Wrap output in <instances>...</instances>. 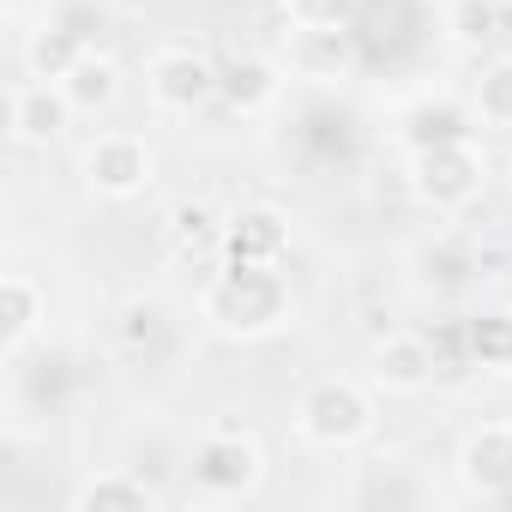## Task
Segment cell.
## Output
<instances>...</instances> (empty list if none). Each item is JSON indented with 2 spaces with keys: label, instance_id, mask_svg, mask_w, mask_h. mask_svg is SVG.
I'll return each instance as SVG.
<instances>
[{
  "label": "cell",
  "instance_id": "18",
  "mask_svg": "<svg viewBox=\"0 0 512 512\" xmlns=\"http://www.w3.org/2000/svg\"><path fill=\"white\" fill-rule=\"evenodd\" d=\"M470 109H476V121H488V127H512V55L482 61V73H476V85H470Z\"/></svg>",
  "mask_w": 512,
  "mask_h": 512
},
{
  "label": "cell",
  "instance_id": "16",
  "mask_svg": "<svg viewBox=\"0 0 512 512\" xmlns=\"http://www.w3.org/2000/svg\"><path fill=\"white\" fill-rule=\"evenodd\" d=\"M464 350H470L476 368L512 374V314L506 308H482L476 320H464Z\"/></svg>",
  "mask_w": 512,
  "mask_h": 512
},
{
  "label": "cell",
  "instance_id": "5",
  "mask_svg": "<svg viewBox=\"0 0 512 512\" xmlns=\"http://www.w3.org/2000/svg\"><path fill=\"white\" fill-rule=\"evenodd\" d=\"M217 91H223V73L193 49H163L145 67V97L163 115H199L205 103H217Z\"/></svg>",
  "mask_w": 512,
  "mask_h": 512
},
{
  "label": "cell",
  "instance_id": "15",
  "mask_svg": "<svg viewBox=\"0 0 512 512\" xmlns=\"http://www.w3.org/2000/svg\"><path fill=\"white\" fill-rule=\"evenodd\" d=\"M290 67L302 79H344L350 73V31H296Z\"/></svg>",
  "mask_w": 512,
  "mask_h": 512
},
{
  "label": "cell",
  "instance_id": "6",
  "mask_svg": "<svg viewBox=\"0 0 512 512\" xmlns=\"http://www.w3.org/2000/svg\"><path fill=\"white\" fill-rule=\"evenodd\" d=\"M85 187L91 193H103V199H133V193H145L151 187V145L139 139V133H127V127H109V133H97L91 145H85Z\"/></svg>",
  "mask_w": 512,
  "mask_h": 512
},
{
  "label": "cell",
  "instance_id": "7",
  "mask_svg": "<svg viewBox=\"0 0 512 512\" xmlns=\"http://www.w3.org/2000/svg\"><path fill=\"white\" fill-rule=\"evenodd\" d=\"M434 374H440V356H434V344L416 338V332H392V338H380L374 356H368V380H374L386 398H416V392L434 386Z\"/></svg>",
  "mask_w": 512,
  "mask_h": 512
},
{
  "label": "cell",
  "instance_id": "3",
  "mask_svg": "<svg viewBox=\"0 0 512 512\" xmlns=\"http://www.w3.org/2000/svg\"><path fill=\"white\" fill-rule=\"evenodd\" d=\"M410 193L428 211H440V217L476 205V193H482V151L470 139H446V145L410 151Z\"/></svg>",
  "mask_w": 512,
  "mask_h": 512
},
{
  "label": "cell",
  "instance_id": "22",
  "mask_svg": "<svg viewBox=\"0 0 512 512\" xmlns=\"http://www.w3.org/2000/svg\"><path fill=\"white\" fill-rule=\"evenodd\" d=\"M175 235L199 247L205 235H223V229H211V211H205V205H181V211H175Z\"/></svg>",
  "mask_w": 512,
  "mask_h": 512
},
{
  "label": "cell",
  "instance_id": "17",
  "mask_svg": "<svg viewBox=\"0 0 512 512\" xmlns=\"http://www.w3.org/2000/svg\"><path fill=\"white\" fill-rule=\"evenodd\" d=\"M79 55H85L79 31H61V25H43V31H31V43H25L31 79H49V85H61V79L79 67Z\"/></svg>",
  "mask_w": 512,
  "mask_h": 512
},
{
  "label": "cell",
  "instance_id": "1",
  "mask_svg": "<svg viewBox=\"0 0 512 512\" xmlns=\"http://www.w3.org/2000/svg\"><path fill=\"white\" fill-rule=\"evenodd\" d=\"M199 320L223 338H241V344H260L272 332H284L296 320V290L284 278V266H241L229 260L205 296H199Z\"/></svg>",
  "mask_w": 512,
  "mask_h": 512
},
{
  "label": "cell",
  "instance_id": "2",
  "mask_svg": "<svg viewBox=\"0 0 512 512\" xmlns=\"http://www.w3.org/2000/svg\"><path fill=\"white\" fill-rule=\"evenodd\" d=\"M296 434L308 446H326V452H344L356 440L374 434V398L356 386V380H314L302 398H296Z\"/></svg>",
  "mask_w": 512,
  "mask_h": 512
},
{
  "label": "cell",
  "instance_id": "14",
  "mask_svg": "<svg viewBox=\"0 0 512 512\" xmlns=\"http://www.w3.org/2000/svg\"><path fill=\"white\" fill-rule=\"evenodd\" d=\"M61 91H67V103H73V115H109L115 109V97H121V67L109 61V55H79V67L61 79Z\"/></svg>",
  "mask_w": 512,
  "mask_h": 512
},
{
  "label": "cell",
  "instance_id": "4",
  "mask_svg": "<svg viewBox=\"0 0 512 512\" xmlns=\"http://www.w3.org/2000/svg\"><path fill=\"white\" fill-rule=\"evenodd\" d=\"M193 482L211 500H247L253 488L266 482V452L253 434L241 428H205L193 446Z\"/></svg>",
  "mask_w": 512,
  "mask_h": 512
},
{
  "label": "cell",
  "instance_id": "11",
  "mask_svg": "<svg viewBox=\"0 0 512 512\" xmlns=\"http://www.w3.org/2000/svg\"><path fill=\"white\" fill-rule=\"evenodd\" d=\"M43 314H49V302H43L37 278H25V272H7V278H0V350H7V356H19V350L37 338Z\"/></svg>",
  "mask_w": 512,
  "mask_h": 512
},
{
  "label": "cell",
  "instance_id": "10",
  "mask_svg": "<svg viewBox=\"0 0 512 512\" xmlns=\"http://www.w3.org/2000/svg\"><path fill=\"white\" fill-rule=\"evenodd\" d=\"M7 121H13V139H19V145H49V139H61V133H67L73 103H67V91H61V85L31 79V85H19V91H13Z\"/></svg>",
  "mask_w": 512,
  "mask_h": 512
},
{
  "label": "cell",
  "instance_id": "20",
  "mask_svg": "<svg viewBox=\"0 0 512 512\" xmlns=\"http://www.w3.org/2000/svg\"><path fill=\"white\" fill-rule=\"evenodd\" d=\"M362 0H284V19L296 31H350Z\"/></svg>",
  "mask_w": 512,
  "mask_h": 512
},
{
  "label": "cell",
  "instance_id": "21",
  "mask_svg": "<svg viewBox=\"0 0 512 512\" xmlns=\"http://www.w3.org/2000/svg\"><path fill=\"white\" fill-rule=\"evenodd\" d=\"M446 25H452V37H458V43H482V37L500 25V13H494V0H452Z\"/></svg>",
  "mask_w": 512,
  "mask_h": 512
},
{
  "label": "cell",
  "instance_id": "9",
  "mask_svg": "<svg viewBox=\"0 0 512 512\" xmlns=\"http://www.w3.org/2000/svg\"><path fill=\"white\" fill-rule=\"evenodd\" d=\"M223 253L241 266H284L290 260V217L278 205H247L223 223Z\"/></svg>",
  "mask_w": 512,
  "mask_h": 512
},
{
  "label": "cell",
  "instance_id": "12",
  "mask_svg": "<svg viewBox=\"0 0 512 512\" xmlns=\"http://www.w3.org/2000/svg\"><path fill=\"white\" fill-rule=\"evenodd\" d=\"M157 488L139 470H97L73 488V512H151Z\"/></svg>",
  "mask_w": 512,
  "mask_h": 512
},
{
  "label": "cell",
  "instance_id": "19",
  "mask_svg": "<svg viewBox=\"0 0 512 512\" xmlns=\"http://www.w3.org/2000/svg\"><path fill=\"white\" fill-rule=\"evenodd\" d=\"M446 139H470V127H464V115H458L452 103H422V109H410V121H404V145H410V151L446 145Z\"/></svg>",
  "mask_w": 512,
  "mask_h": 512
},
{
  "label": "cell",
  "instance_id": "13",
  "mask_svg": "<svg viewBox=\"0 0 512 512\" xmlns=\"http://www.w3.org/2000/svg\"><path fill=\"white\" fill-rule=\"evenodd\" d=\"M278 91H284V73H278V61H266V55H241L229 73H223V109L229 115H260V109H272L278 103Z\"/></svg>",
  "mask_w": 512,
  "mask_h": 512
},
{
  "label": "cell",
  "instance_id": "8",
  "mask_svg": "<svg viewBox=\"0 0 512 512\" xmlns=\"http://www.w3.org/2000/svg\"><path fill=\"white\" fill-rule=\"evenodd\" d=\"M458 482L470 494H482V500H506L512 494V422H482L476 434H464Z\"/></svg>",
  "mask_w": 512,
  "mask_h": 512
}]
</instances>
